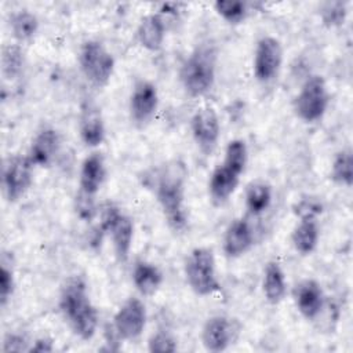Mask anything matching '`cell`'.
<instances>
[{
  "label": "cell",
  "instance_id": "6",
  "mask_svg": "<svg viewBox=\"0 0 353 353\" xmlns=\"http://www.w3.org/2000/svg\"><path fill=\"white\" fill-rule=\"evenodd\" d=\"M79 65L91 85L103 88L113 76L116 62L113 54L101 41L87 40L80 47Z\"/></svg>",
  "mask_w": 353,
  "mask_h": 353
},
{
  "label": "cell",
  "instance_id": "27",
  "mask_svg": "<svg viewBox=\"0 0 353 353\" xmlns=\"http://www.w3.org/2000/svg\"><path fill=\"white\" fill-rule=\"evenodd\" d=\"M23 50L18 43L4 44L1 48V73L7 80L17 79L23 69Z\"/></svg>",
  "mask_w": 353,
  "mask_h": 353
},
{
  "label": "cell",
  "instance_id": "7",
  "mask_svg": "<svg viewBox=\"0 0 353 353\" xmlns=\"http://www.w3.org/2000/svg\"><path fill=\"white\" fill-rule=\"evenodd\" d=\"M146 321L148 312L143 301L137 296H130L114 313L112 331L119 341H135L142 335Z\"/></svg>",
  "mask_w": 353,
  "mask_h": 353
},
{
  "label": "cell",
  "instance_id": "24",
  "mask_svg": "<svg viewBox=\"0 0 353 353\" xmlns=\"http://www.w3.org/2000/svg\"><path fill=\"white\" fill-rule=\"evenodd\" d=\"M273 188L265 181H254L245 189V210L250 215H262L272 204Z\"/></svg>",
  "mask_w": 353,
  "mask_h": 353
},
{
  "label": "cell",
  "instance_id": "33",
  "mask_svg": "<svg viewBox=\"0 0 353 353\" xmlns=\"http://www.w3.org/2000/svg\"><path fill=\"white\" fill-rule=\"evenodd\" d=\"M15 290V277L14 272L8 269L6 265L0 269V305L1 307H6L10 302L12 294Z\"/></svg>",
  "mask_w": 353,
  "mask_h": 353
},
{
  "label": "cell",
  "instance_id": "2",
  "mask_svg": "<svg viewBox=\"0 0 353 353\" xmlns=\"http://www.w3.org/2000/svg\"><path fill=\"white\" fill-rule=\"evenodd\" d=\"M58 307L72 332L83 341L94 338L99 324V313L91 301L85 280L70 276L61 287Z\"/></svg>",
  "mask_w": 353,
  "mask_h": 353
},
{
  "label": "cell",
  "instance_id": "31",
  "mask_svg": "<svg viewBox=\"0 0 353 353\" xmlns=\"http://www.w3.org/2000/svg\"><path fill=\"white\" fill-rule=\"evenodd\" d=\"M323 204L319 199L312 197V196H305L302 199H299L294 207L292 211L295 214V216L301 221V219H310V221H317V218L321 215L323 212Z\"/></svg>",
  "mask_w": 353,
  "mask_h": 353
},
{
  "label": "cell",
  "instance_id": "22",
  "mask_svg": "<svg viewBox=\"0 0 353 353\" xmlns=\"http://www.w3.org/2000/svg\"><path fill=\"white\" fill-rule=\"evenodd\" d=\"M262 294L268 303L279 305L287 295V279L281 265L277 261H269L263 268Z\"/></svg>",
  "mask_w": 353,
  "mask_h": 353
},
{
  "label": "cell",
  "instance_id": "5",
  "mask_svg": "<svg viewBox=\"0 0 353 353\" xmlns=\"http://www.w3.org/2000/svg\"><path fill=\"white\" fill-rule=\"evenodd\" d=\"M330 105L327 81L320 74L309 76L294 97L292 109L295 116L306 124L320 121Z\"/></svg>",
  "mask_w": 353,
  "mask_h": 353
},
{
  "label": "cell",
  "instance_id": "34",
  "mask_svg": "<svg viewBox=\"0 0 353 353\" xmlns=\"http://www.w3.org/2000/svg\"><path fill=\"white\" fill-rule=\"evenodd\" d=\"M29 342L21 334H8L3 342V352H22L29 350Z\"/></svg>",
  "mask_w": 353,
  "mask_h": 353
},
{
  "label": "cell",
  "instance_id": "13",
  "mask_svg": "<svg viewBox=\"0 0 353 353\" xmlns=\"http://www.w3.org/2000/svg\"><path fill=\"white\" fill-rule=\"evenodd\" d=\"M292 301L299 314L309 321L319 319L327 303L324 290L314 279H303L296 283L292 288Z\"/></svg>",
  "mask_w": 353,
  "mask_h": 353
},
{
  "label": "cell",
  "instance_id": "12",
  "mask_svg": "<svg viewBox=\"0 0 353 353\" xmlns=\"http://www.w3.org/2000/svg\"><path fill=\"white\" fill-rule=\"evenodd\" d=\"M239 334L237 323L225 314H214L201 328V343L207 352L221 353L229 349Z\"/></svg>",
  "mask_w": 353,
  "mask_h": 353
},
{
  "label": "cell",
  "instance_id": "8",
  "mask_svg": "<svg viewBox=\"0 0 353 353\" xmlns=\"http://www.w3.org/2000/svg\"><path fill=\"white\" fill-rule=\"evenodd\" d=\"M284 48L281 41L273 36H263L256 41L254 58H252V73L256 81L268 84L273 81L283 65Z\"/></svg>",
  "mask_w": 353,
  "mask_h": 353
},
{
  "label": "cell",
  "instance_id": "16",
  "mask_svg": "<svg viewBox=\"0 0 353 353\" xmlns=\"http://www.w3.org/2000/svg\"><path fill=\"white\" fill-rule=\"evenodd\" d=\"M79 134L83 143L88 148H97L105 141L106 130L101 108L92 102L85 101L80 110Z\"/></svg>",
  "mask_w": 353,
  "mask_h": 353
},
{
  "label": "cell",
  "instance_id": "21",
  "mask_svg": "<svg viewBox=\"0 0 353 353\" xmlns=\"http://www.w3.org/2000/svg\"><path fill=\"white\" fill-rule=\"evenodd\" d=\"M131 280L142 296H153L161 287L164 276L157 265L145 259H139L135 261L132 266Z\"/></svg>",
  "mask_w": 353,
  "mask_h": 353
},
{
  "label": "cell",
  "instance_id": "3",
  "mask_svg": "<svg viewBox=\"0 0 353 353\" xmlns=\"http://www.w3.org/2000/svg\"><path fill=\"white\" fill-rule=\"evenodd\" d=\"M218 51L210 41L197 44L179 69V80L183 91L190 98L207 95L216 80Z\"/></svg>",
  "mask_w": 353,
  "mask_h": 353
},
{
  "label": "cell",
  "instance_id": "23",
  "mask_svg": "<svg viewBox=\"0 0 353 353\" xmlns=\"http://www.w3.org/2000/svg\"><path fill=\"white\" fill-rule=\"evenodd\" d=\"M320 240V229L317 221L301 219L291 232V243L294 250L301 255L312 254Z\"/></svg>",
  "mask_w": 353,
  "mask_h": 353
},
{
  "label": "cell",
  "instance_id": "15",
  "mask_svg": "<svg viewBox=\"0 0 353 353\" xmlns=\"http://www.w3.org/2000/svg\"><path fill=\"white\" fill-rule=\"evenodd\" d=\"M255 236L251 223L245 218L233 219L223 234L222 248L228 258H240L254 245Z\"/></svg>",
  "mask_w": 353,
  "mask_h": 353
},
{
  "label": "cell",
  "instance_id": "26",
  "mask_svg": "<svg viewBox=\"0 0 353 353\" xmlns=\"http://www.w3.org/2000/svg\"><path fill=\"white\" fill-rule=\"evenodd\" d=\"M331 179L345 188H350L353 183V153L350 148H345L335 153L331 163Z\"/></svg>",
  "mask_w": 353,
  "mask_h": 353
},
{
  "label": "cell",
  "instance_id": "29",
  "mask_svg": "<svg viewBox=\"0 0 353 353\" xmlns=\"http://www.w3.org/2000/svg\"><path fill=\"white\" fill-rule=\"evenodd\" d=\"M214 10L229 25H240L248 17L247 3L239 0H216Z\"/></svg>",
  "mask_w": 353,
  "mask_h": 353
},
{
  "label": "cell",
  "instance_id": "35",
  "mask_svg": "<svg viewBox=\"0 0 353 353\" xmlns=\"http://www.w3.org/2000/svg\"><path fill=\"white\" fill-rule=\"evenodd\" d=\"M54 350V341L48 336L37 338L32 345L29 346L28 352H39V353H48Z\"/></svg>",
  "mask_w": 353,
  "mask_h": 353
},
{
  "label": "cell",
  "instance_id": "20",
  "mask_svg": "<svg viewBox=\"0 0 353 353\" xmlns=\"http://www.w3.org/2000/svg\"><path fill=\"white\" fill-rule=\"evenodd\" d=\"M165 21L159 12H152L141 18L137 28V40L146 51L157 52L165 40Z\"/></svg>",
  "mask_w": 353,
  "mask_h": 353
},
{
  "label": "cell",
  "instance_id": "4",
  "mask_svg": "<svg viewBox=\"0 0 353 353\" xmlns=\"http://www.w3.org/2000/svg\"><path fill=\"white\" fill-rule=\"evenodd\" d=\"M183 273L189 288L197 296H210L221 290L215 255L208 247H196L188 254Z\"/></svg>",
  "mask_w": 353,
  "mask_h": 353
},
{
  "label": "cell",
  "instance_id": "14",
  "mask_svg": "<svg viewBox=\"0 0 353 353\" xmlns=\"http://www.w3.org/2000/svg\"><path fill=\"white\" fill-rule=\"evenodd\" d=\"M106 178L105 159L101 152L90 153L81 163L79 174V196L95 199Z\"/></svg>",
  "mask_w": 353,
  "mask_h": 353
},
{
  "label": "cell",
  "instance_id": "28",
  "mask_svg": "<svg viewBox=\"0 0 353 353\" xmlns=\"http://www.w3.org/2000/svg\"><path fill=\"white\" fill-rule=\"evenodd\" d=\"M248 163V148L244 139L236 138L228 142L223 153L222 164L241 176Z\"/></svg>",
  "mask_w": 353,
  "mask_h": 353
},
{
  "label": "cell",
  "instance_id": "19",
  "mask_svg": "<svg viewBox=\"0 0 353 353\" xmlns=\"http://www.w3.org/2000/svg\"><path fill=\"white\" fill-rule=\"evenodd\" d=\"M134 233H135L134 219L124 212H120L108 229L106 234L110 237L114 256L120 263H125L130 258V252L134 241Z\"/></svg>",
  "mask_w": 353,
  "mask_h": 353
},
{
  "label": "cell",
  "instance_id": "30",
  "mask_svg": "<svg viewBox=\"0 0 353 353\" xmlns=\"http://www.w3.org/2000/svg\"><path fill=\"white\" fill-rule=\"evenodd\" d=\"M320 15H321V21L324 25H327L330 28L341 26V25H343L346 15H347L346 3H342V1L324 3L321 6Z\"/></svg>",
  "mask_w": 353,
  "mask_h": 353
},
{
  "label": "cell",
  "instance_id": "9",
  "mask_svg": "<svg viewBox=\"0 0 353 353\" xmlns=\"http://www.w3.org/2000/svg\"><path fill=\"white\" fill-rule=\"evenodd\" d=\"M34 165L28 154H15L8 159L3 168V192L10 203L22 199L33 182Z\"/></svg>",
  "mask_w": 353,
  "mask_h": 353
},
{
  "label": "cell",
  "instance_id": "10",
  "mask_svg": "<svg viewBox=\"0 0 353 353\" xmlns=\"http://www.w3.org/2000/svg\"><path fill=\"white\" fill-rule=\"evenodd\" d=\"M159 91L154 83L139 79L135 81L130 99L128 112L130 119L138 128H145L154 119L159 109Z\"/></svg>",
  "mask_w": 353,
  "mask_h": 353
},
{
  "label": "cell",
  "instance_id": "25",
  "mask_svg": "<svg viewBox=\"0 0 353 353\" xmlns=\"http://www.w3.org/2000/svg\"><path fill=\"white\" fill-rule=\"evenodd\" d=\"M39 18L29 10H19L10 18V29L18 44L29 43L39 32Z\"/></svg>",
  "mask_w": 353,
  "mask_h": 353
},
{
  "label": "cell",
  "instance_id": "32",
  "mask_svg": "<svg viewBox=\"0 0 353 353\" xmlns=\"http://www.w3.org/2000/svg\"><path fill=\"white\" fill-rule=\"evenodd\" d=\"M176 349V339L165 330H159L148 339V350L152 353H174Z\"/></svg>",
  "mask_w": 353,
  "mask_h": 353
},
{
  "label": "cell",
  "instance_id": "11",
  "mask_svg": "<svg viewBox=\"0 0 353 353\" xmlns=\"http://www.w3.org/2000/svg\"><path fill=\"white\" fill-rule=\"evenodd\" d=\"M190 132L197 149L204 156H211L221 137V123L215 109L211 106L197 109L190 117Z\"/></svg>",
  "mask_w": 353,
  "mask_h": 353
},
{
  "label": "cell",
  "instance_id": "18",
  "mask_svg": "<svg viewBox=\"0 0 353 353\" xmlns=\"http://www.w3.org/2000/svg\"><path fill=\"white\" fill-rule=\"evenodd\" d=\"M240 183V175L225 167L222 163L218 164L208 179V196L214 205L222 207L226 204Z\"/></svg>",
  "mask_w": 353,
  "mask_h": 353
},
{
  "label": "cell",
  "instance_id": "1",
  "mask_svg": "<svg viewBox=\"0 0 353 353\" xmlns=\"http://www.w3.org/2000/svg\"><path fill=\"white\" fill-rule=\"evenodd\" d=\"M189 171L181 159H172L161 164L152 178V188L156 201L168 226L181 232L188 223L185 210L186 186Z\"/></svg>",
  "mask_w": 353,
  "mask_h": 353
},
{
  "label": "cell",
  "instance_id": "17",
  "mask_svg": "<svg viewBox=\"0 0 353 353\" xmlns=\"http://www.w3.org/2000/svg\"><path fill=\"white\" fill-rule=\"evenodd\" d=\"M61 149V135L52 127H43L32 139L28 157L34 167H50Z\"/></svg>",
  "mask_w": 353,
  "mask_h": 353
}]
</instances>
